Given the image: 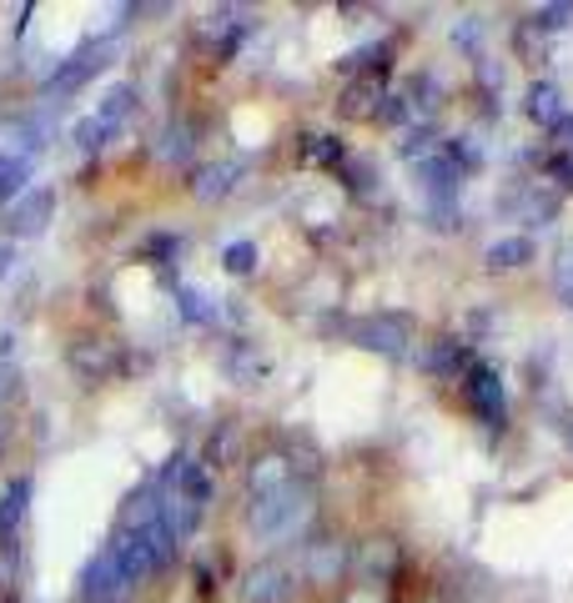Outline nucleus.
I'll use <instances>...</instances> for the list:
<instances>
[{
    "instance_id": "nucleus-1",
    "label": "nucleus",
    "mask_w": 573,
    "mask_h": 603,
    "mask_svg": "<svg viewBox=\"0 0 573 603\" xmlns=\"http://www.w3.org/2000/svg\"><path fill=\"white\" fill-rule=\"evenodd\" d=\"M352 337L363 342L367 353H382V357H407V342H413V317L407 312H373L363 317Z\"/></svg>"
},
{
    "instance_id": "nucleus-2",
    "label": "nucleus",
    "mask_w": 573,
    "mask_h": 603,
    "mask_svg": "<svg viewBox=\"0 0 573 603\" xmlns=\"http://www.w3.org/2000/svg\"><path fill=\"white\" fill-rule=\"evenodd\" d=\"M463 397H468V407L478 413V422L503 428L509 403H503V378H498V368H488V362H468V372H463Z\"/></svg>"
},
{
    "instance_id": "nucleus-3",
    "label": "nucleus",
    "mask_w": 573,
    "mask_h": 603,
    "mask_svg": "<svg viewBox=\"0 0 573 603\" xmlns=\"http://www.w3.org/2000/svg\"><path fill=\"white\" fill-rule=\"evenodd\" d=\"M101 66H111V51L106 46H81L76 56H65L61 66L46 76V96H76Z\"/></svg>"
},
{
    "instance_id": "nucleus-4",
    "label": "nucleus",
    "mask_w": 573,
    "mask_h": 603,
    "mask_svg": "<svg viewBox=\"0 0 573 603\" xmlns=\"http://www.w3.org/2000/svg\"><path fill=\"white\" fill-rule=\"evenodd\" d=\"M51 211H56L51 186H26V192L11 201V211H5V226H11V236H40L46 222H51Z\"/></svg>"
},
{
    "instance_id": "nucleus-5",
    "label": "nucleus",
    "mask_w": 573,
    "mask_h": 603,
    "mask_svg": "<svg viewBox=\"0 0 573 603\" xmlns=\"http://www.w3.org/2000/svg\"><path fill=\"white\" fill-rule=\"evenodd\" d=\"M71 368H76L86 382H106L121 362H117V347H111V342L81 337V342H71Z\"/></svg>"
},
{
    "instance_id": "nucleus-6",
    "label": "nucleus",
    "mask_w": 573,
    "mask_h": 603,
    "mask_svg": "<svg viewBox=\"0 0 573 603\" xmlns=\"http://www.w3.org/2000/svg\"><path fill=\"white\" fill-rule=\"evenodd\" d=\"M126 589V578H121L117 558H111V549H101L86 564V574H81V599H92V603H111V593Z\"/></svg>"
},
{
    "instance_id": "nucleus-7",
    "label": "nucleus",
    "mask_w": 573,
    "mask_h": 603,
    "mask_svg": "<svg viewBox=\"0 0 573 603\" xmlns=\"http://www.w3.org/2000/svg\"><path fill=\"white\" fill-rule=\"evenodd\" d=\"M167 488L176 493V499H186V503H211V483H207V472H202V463H192V458H171L167 463Z\"/></svg>"
},
{
    "instance_id": "nucleus-8",
    "label": "nucleus",
    "mask_w": 573,
    "mask_h": 603,
    "mask_svg": "<svg viewBox=\"0 0 573 603\" xmlns=\"http://www.w3.org/2000/svg\"><path fill=\"white\" fill-rule=\"evenodd\" d=\"M338 111L348 121H378V111H382V81L378 76H357L348 91H342Z\"/></svg>"
},
{
    "instance_id": "nucleus-9",
    "label": "nucleus",
    "mask_w": 573,
    "mask_h": 603,
    "mask_svg": "<svg viewBox=\"0 0 573 603\" xmlns=\"http://www.w3.org/2000/svg\"><path fill=\"white\" fill-rule=\"evenodd\" d=\"M423 368H428L432 378H463V372H468V347L458 337H438L428 353H423Z\"/></svg>"
},
{
    "instance_id": "nucleus-10",
    "label": "nucleus",
    "mask_w": 573,
    "mask_h": 603,
    "mask_svg": "<svg viewBox=\"0 0 573 603\" xmlns=\"http://www.w3.org/2000/svg\"><path fill=\"white\" fill-rule=\"evenodd\" d=\"M483 262L493 267V272H513V267H528V262H534V242H528V236H498L493 247L483 251Z\"/></svg>"
},
{
    "instance_id": "nucleus-11",
    "label": "nucleus",
    "mask_w": 573,
    "mask_h": 603,
    "mask_svg": "<svg viewBox=\"0 0 573 603\" xmlns=\"http://www.w3.org/2000/svg\"><path fill=\"white\" fill-rule=\"evenodd\" d=\"M286 593H292V583L282 568H257L247 578V603H286Z\"/></svg>"
},
{
    "instance_id": "nucleus-12",
    "label": "nucleus",
    "mask_w": 573,
    "mask_h": 603,
    "mask_svg": "<svg viewBox=\"0 0 573 603\" xmlns=\"http://www.w3.org/2000/svg\"><path fill=\"white\" fill-rule=\"evenodd\" d=\"M563 96H559V86H553V81H534V86H528V116L534 121H544V126H559L563 121Z\"/></svg>"
},
{
    "instance_id": "nucleus-13",
    "label": "nucleus",
    "mask_w": 573,
    "mask_h": 603,
    "mask_svg": "<svg viewBox=\"0 0 573 603\" xmlns=\"http://www.w3.org/2000/svg\"><path fill=\"white\" fill-rule=\"evenodd\" d=\"M423 186H428V197L432 201H448L458 192V167L448 157H432L423 161Z\"/></svg>"
},
{
    "instance_id": "nucleus-14",
    "label": "nucleus",
    "mask_w": 573,
    "mask_h": 603,
    "mask_svg": "<svg viewBox=\"0 0 573 603\" xmlns=\"http://www.w3.org/2000/svg\"><path fill=\"white\" fill-rule=\"evenodd\" d=\"M26 499H31L26 478L11 483V493H5V503H0V543H11L15 538V528H21V518H26Z\"/></svg>"
},
{
    "instance_id": "nucleus-15",
    "label": "nucleus",
    "mask_w": 573,
    "mask_h": 603,
    "mask_svg": "<svg viewBox=\"0 0 573 603\" xmlns=\"http://www.w3.org/2000/svg\"><path fill=\"white\" fill-rule=\"evenodd\" d=\"M131 106H136V86H126V81H121V86H111V91L101 96V111H96V116L111 121V126H121V121L131 116Z\"/></svg>"
},
{
    "instance_id": "nucleus-16",
    "label": "nucleus",
    "mask_w": 573,
    "mask_h": 603,
    "mask_svg": "<svg viewBox=\"0 0 573 603\" xmlns=\"http://www.w3.org/2000/svg\"><path fill=\"white\" fill-rule=\"evenodd\" d=\"M117 136V126L111 121H101V116H86V121H76V132H71V141L81 146V151H101L106 141Z\"/></svg>"
},
{
    "instance_id": "nucleus-17",
    "label": "nucleus",
    "mask_w": 573,
    "mask_h": 603,
    "mask_svg": "<svg viewBox=\"0 0 573 603\" xmlns=\"http://www.w3.org/2000/svg\"><path fill=\"white\" fill-rule=\"evenodd\" d=\"M26 161H15V157H5V151H0V197L5 201H15L21 197V192H26Z\"/></svg>"
},
{
    "instance_id": "nucleus-18",
    "label": "nucleus",
    "mask_w": 573,
    "mask_h": 603,
    "mask_svg": "<svg viewBox=\"0 0 573 603\" xmlns=\"http://www.w3.org/2000/svg\"><path fill=\"white\" fill-rule=\"evenodd\" d=\"M232 176H236V167H207L202 176H196V197L211 201L217 192H232Z\"/></svg>"
},
{
    "instance_id": "nucleus-19",
    "label": "nucleus",
    "mask_w": 573,
    "mask_h": 603,
    "mask_svg": "<svg viewBox=\"0 0 573 603\" xmlns=\"http://www.w3.org/2000/svg\"><path fill=\"white\" fill-rule=\"evenodd\" d=\"M222 267L232 276H247L252 267H257V247H252V242H232V247L222 251Z\"/></svg>"
},
{
    "instance_id": "nucleus-20",
    "label": "nucleus",
    "mask_w": 573,
    "mask_h": 603,
    "mask_svg": "<svg viewBox=\"0 0 573 603\" xmlns=\"http://www.w3.org/2000/svg\"><path fill=\"white\" fill-rule=\"evenodd\" d=\"M176 307H182L186 322H211V317H217V312L207 307V297H202L196 287H182V292H176Z\"/></svg>"
},
{
    "instance_id": "nucleus-21",
    "label": "nucleus",
    "mask_w": 573,
    "mask_h": 603,
    "mask_svg": "<svg viewBox=\"0 0 573 603\" xmlns=\"http://www.w3.org/2000/svg\"><path fill=\"white\" fill-rule=\"evenodd\" d=\"M569 15H573V5H544V11L534 15V26H538V30H544V26H548V30H559V26H569Z\"/></svg>"
},
{
    "instance_id": "nucleus-22",
    "label": "nucleus",
    "mask_w": 573,
    "mask_h": 603,
    "mask_svg": "<svg viewBox=\"0 0 573 603\" xmlns=\"http://www.w3.org/2000/svg\"><path fill=\"white\" fill-rule=\"evenodd\" d=\"M167 157H171V161L192 157V126H176V132H171V141H167Z\"/></svg>"
},
{
    "instance_id": "nucleus-23",
    "label": "nucleus",
    "mask_w": 573,
    "mask_h": 603,
    "mask_svg": "<svg viewBox=\"0 0 573 603\" xmlns=\"http://www.w3.org/2000/svg\"><path fill=\"white\" fill-rule=\"evenodd\" d=\"M559 297L573 307V247L563 251V262H559Z\"/></svg>"
},
{
    "instance_id": "nucleus-24",
    "label": "nucleus",
    "mask_w": 573,
    "mask_h": 603,
    "mask_svg": "<svg viewBox=\"0 0 573 603\" xmlns=\"http://www.w3.org/2000/svg\"><path fill=\"white\" fill-rule=\"evenodd\" d=\"M553 176H559V186H573V161L569 157H553Z\"/></svg>"
},
{
    "instance_id": "nucleus-25",
    "label": "nucleus",
    "mask_w": 573,
    "mask_h": 603,
    "mask_svg": "<svg viewBox=\"0 0 573 603\" xmlns=\"http://www.w3.org/2000/svg\"><path fill=\"white\" fill-rule=\"evenodd\" d=\"M553 136H559V146H569V151H573V116H563L559 126H553ZM569 161H573V157H569Z\"/></svg>"
},
{
    "instance_id": "nucleus-26",
    "label": "nucleus",
    "mask_w": 573,
    "mask_h": 603,
    "mask_svg": "<svg viewBox=\"0 0 573 603\" xmlns=\"http://www.w3.org/2000/svg\"><path fill=\"white\" fill-rule=\"evenodd\" d=\"M11 272V242H0V276Z\"/></svg>"
},
{
    "instance_id": "nucleus-27",
    "label": "nucleus",
    "mask_w": 573,
    "mask_h": 603,
    "mask_svg": "<svg viewBox=\"0 0 573 603\" xmlns=\"http://www.w3.org/2000/svg\"><path fill=\"white\" fill-rule=\"evenodd\" d=\"M569 447H573V422H569Z\"/></svg>"
}]
</instances>
